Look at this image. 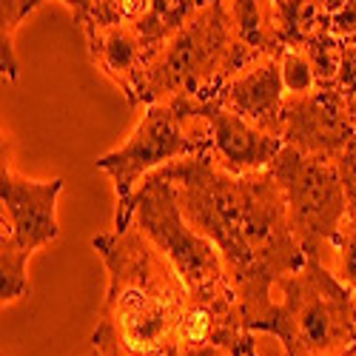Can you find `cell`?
Returning a JSON list of instances; mask_svg holds the SVG:
<instances>
[{
	"instance_id": "obj_1",
	"label": "cell",
	"mask_w": 356,
	"mask_h": 356,
	"mask_svg": "<svg viewBox=\"0 0 356 356\" xmlns=\"http://www.w3.org/2000/svg\"><path fill=\"white\" fill-rule=\"evenodd\" d=\"M177 186L183 217L222 254L245 328L274 308L271 288L308 262L288 222V205L271 168L234 177L205 152L163 165Z\"/></svg>"
},
{
	"instance_id": "obj_2",
	"label": "cell",
	"mask_w": 356,
	"mask_h": 356,
	"mask_svg": "<svg viewBox=\"0 0 356 356\" xmlns=\"http://www.w3.org/2000/svg\"><path fill=\"white\" fill-rule=\"evenodd\" d=\"M108 271V291L92 331L95 345H117L137 356L171 353L191 293L168 257L131 220L92 240Z\"/></svg>"
},
{
	"instance_id": "obj_3",
	"label": "cell",
	"mask_w": 356,
	"mask_h": 356,
	"mask_svg": "<svg viewBox=\"0 0 356 356\" xmlns=\"http://www.w3.org/2000/svg\"><path fill=\"white\" fill-rule=\"evenodd\" d=\"M257 54L236 40L225 3L200 6L152 54L143 74L140 106L160 100H211Z\"/></svg>"
},
{
	"instance_id": "obj_4",
	"label": "cell",
	"mask_w": 356,
	"mask_h": 356,
	"mask_svg": "<svg viewBox=\"0 0 356 356\" xmlns=\"http://www.w3.org/2000/svg\"><path fill=\"white\" fill-rule=\"evenodd\" d=\"M282 302L251 325L282 342L285 356H348L356 342V293L322 259L280 277Z\"/></svg>"
},
{
	"instance_id": "obj_5",
	"label": "cell",
	"mask_w": 356,
	"mask_h": 356,
	"mask_svg": "<svg viewBox=\"0 0 356 356\" xmlns=\"http://www.w3.org/2000/svg\"><path fill=\"white\" fill-rule=\"evenodd\" d=\"M131 220L145 231L174 265V271L186 282L191 300L209 305H236V291L225 271L222 254L205 234H200L180 211L177 186L163 171H152L140 183L126 209L114 211V228H126Z\"/></svg>"
},
{
	"instance_id": "obj_6",
	"label": "cell",
	"mask_w": 356,
	"mask_h": 356,
	"mask_svg": "<svg viewBox=\"0 0 356 356\" xmlns=\"http://www.w3.org/2000/svg\"><path fill=\"white\" fill-rule=\"evenodd\" d=\"M209 126L200 117H188L177 103H148L143 120L123 145L103 154L97 168L108 174L117 194V211L126 209L140 183L152 171L209 152Z\"/></svg>"
},
{
	"instance_id": "obj_7",
	"label": "cell",
	"mask_w": 356,
	"mask_h": 356,
	"mask_svg": "<svg viewBox=\"0 0 356 356\" xmlns=\"http://www.w3.org/2000/svg\"><path fill=\"white\" fill-rule=\"evenodd\" d=\"M271 174L282 188L296 243L308 259H322L331 251L337 228L348 214V197L337 163L282 145L271 163Z\"/></svg>"
},
{
	"instance_id": "obj_8",
	"label": "cell",
	"mask_w": 356,
	"mask_h": 356,
	"mask_svg": "<svg viewBox=\"0 0 356 356\" xmlns=\"http://www.w3.org/2000/svg\"><path fill=\"white\" fill-rule=\"evenodd\" d=\"M63 194V180H29L9 163L3 140V171H0V236L23 248L29 257L51 245L60 234L57 225V197Z\"/></svg>"
},
{
	"instance_id": "obj_9",
	"label": "cell",
	"mask_w": 356,
	"mask_h": 356,
	"mask_svg": "<svg viewBox=\"0 0 356 356\" xmlns=\"http://www.w3.org/2000/svg\"><path fill=\"white\" fill-rule=\"evenodd\" d=\"M165 103H177L188 117H200V120L209 126V154L214 157V163L234 174H254V171H265L271 168L274 157L282 152V137L262 131L259 126H254L251 120H245L243 114L231 111L220 97L211 100H165Z\"/></svg>"
},
{
	"instance_id": "obj_10",
	"label": "cell",
	"mask_w": 356,
	"mask_h": 356,
	"mask_svg": "<svg viewBox=\"0 0 356 356\" xmlns=\"http://www.w3.org/2000/svg\"><path fill=\"white\" fill-rule=\"evenodd\" d=\"M280 137L285 145L316 160H334L356 140L348 100L334 88H316L302 97H285Z\"/></svg>"
},
{
	"instance_id": "obj_11",
	"label": "cell",
	"mask_w": 356,
	"mask_h": 356,
	"mask_svg": "<svg viewBox=\"0 0 356 356\" xmlns=\"http://www.w3.org/2000/svg\"><path fill=\"white\" fill-rule=\"evenodd\" d=\"M83 32L95 66L120 88L126 103L137 108L143 92V74L148 60H152V49L145 46L143 35L129 23H92Z\"/></svg>"
},
{
	"instance_id": "obj_12",
	"label": "cell",
	"mask_w": 356,
	"mask_h": 356,
	"mask_svg": "<svg viewBox=\"0 0 356 356\" xmlns=\"http://www.w3.org/2000/svg\"><path fill=\"white\" fill-rule=\"evenodd\" d=\"M231 111L243 114L245 120L259 126L262 131L277 134L282 126L285 106V83L280 69V54H262L243 72H236L217 95Z\"/></svg>"
},
{
	"instance_id": "obj_13",
	"label": "cell",
	"mask_w": 356,
	"mask_h": 356,
	"mask_svg": "<svg viewBox=\"0 0 356 356\" xmlns=\"http://www.w3.org/2000/svg\"><path fill=\"white\" fill-rule=\"evenodd\" d=\"M236 40L257 57L280 54L285 46L277 32L274 0H222Z\"/></svg>"
},
{
	"instance_id": "obj_14",
	"label": "cell",
	"mask_w": 356,
	"mask_h": 356,
	"mask_svg": "<svg viewBox=\"0 0 356 356\" xmlns=\"http://www.w3.org/2000/svg\"><path fill=\"white\" fill-rule=\"evenodd\" d=\"M282 46H305L328 29V12L319 0H274Z\"/></svg>"
},
{
	"instance_id": "obj_15",
	"label": "cell",
	"mask_w": 356,
	"mask_h": 356,
	"mask_svg": "<svg viewBox=\"0 0 356 356\" xmlns=\"http://www.w3.org/2000/svg\"><path fill=\"white\" fill-rule=\"evenodd\" d=\"M154 12H157V0H95L92 17H88L80 29L92 26V23H129L143 35L145 46L154 54V46H152Z\"/></svg>"
},
{
	"instance_id": "obj_16",
	"label": "cell",
	"mask_w": 356,
	"mask_h": 356,
	"mask_svg": "<svg viewBox=\"0 0 356 356\" xmlns=\"http://www.w3.org/2000/svg\"><path fill=\"white\" fill-rule=\"evenodd\" d=\"M26 265H29V254L17 248L9 236H0V300H3V305L20 300L32 288Z\"/></svg>"
},
{
	"instance_id": "obj_17",
	"label": "cell",
	"mask_w": 356,
	"mask_h": 356,
	"mask_svg": "<svg viewBox=\"0 0 356 356\" xmlns=\"http://www.w3.org/2000/svg\"><path fill=\"white\" fill-rule=\"evenodd\" d=\"M300 49H305V54L311 57L314 72L319 77V88H334L342 66V38L334 35L331 29H325Z\"/></svg>"
},
{
	"instance_id": "obj_18",
	"label": "cell",
	"mask_w": 356,
	"mask_h": 356,
	"mask_svg": "<svg viewBox=\"0 0 356 356\" xmlns=\"http://www.w3.org/2000/svg\"><path fill=\"white\" fill-rule=\"evenodd\" d=\"M280 69L285 83V97H302L319 88V77L314 72L311 57L300 46H285L280 51Z\"/></svg>"
},
{
	"instance_id": "obj_19",
	"label": "cell",
	"mask_w": 356,
	"mask_h": 356,
	"mask_svg": "<svg viewBox=\"0 0 356 356\" xmlns=\"http://www.w3.org/2000/svg\"><path fill=\"white\" fill-rule=\"evenodd\" d=\"M334 274L337 280L350 288L356 293V214H345V220L339 222L337 228V236H334Z\"/></svg>"
},
{
	"instance_id": "obj_20",
	"label": "cell",
	"mask_w": 356,
	"mask_h": 356,
	"mask_svg": "<svg viewBox=\"0 0 356 356\" xmlns=\"http://www.w3.org/2000/svg\"><path fill=\"white\" fill-rule=\"evenodd\" d=\"M197 12V0H157L154 29H152V46L154 51L163 46L168 35H174L191 15Z\"/></svg>"
},
{
	"instance_id": "obj_21",
	"label": "cell",
	"mask_w": 356,
	"mask_h": 356,
	"mask_svg": "<svg viewBox=\"0 0 356 356\" xmlns=\"http://www.w3.org/2000/svg\"><path fill=\"white\" fill-rule=\"evenodd\" d=\"M334 92H339L345 100H350L356 95V32L342 38V66H339V77L334 83Z\"/></svg>"
},
{
	"instance_id": "obj_22",
	"label": "cell",
	"mask_w": 356,
	"mask_h": 356,
	"mask_svg": "<svg viewBox=\"0 0 356 356\" xmlns=\"http://www.w3.org/2000/svg\"><path fill=\"white\" fill-rule=\"evenodd\" d=\"M337 168L345 186V197H348V211L356 214V140L345 148V152L337 157Z\"/></svg>"
},
{
	"instance_id": "obj_23",
	"label": "cell",
	"mask_w": 356,
	"mask_h": 356,
	"mask_svg": "<svg viewBox=\"0 0 356 356\" xmlns=\"http://www.w3.org/2000/svg\"><path fill=\"white\" fill-rule=\"evenodd\" d=\"M328 29L339 38H348L356 32V0H345V3L328 15Z\"/></svg>"
},
{
	"instance_id": "obj_24",
	"label": "cell",
	"mask_w": 356,
	"mask_h": 356,
	"mask_svg": "<svg viewBox=\"0 0 356 356\" xmlns=\"http://www.w3.org/2000/svg\"><path fill=\"white\" fill-rule=\"evenodd\" d=\"M40 3H46V0H29V3H26V9H29V15H32ZM60 3H66V9L74 15V20L83 26L88 17H92V3H95V0H60Z\"/></svg>"
},
{
	"instance_id": "obj_25",
	"label": "cell",
	"mask_w": 356,
	"mask_h": 356,
	"mask_svg": "<svg viewBox=\"0 0 356 356\" xmlns=\"http://www.w3.org/2000/svg\"><path fill=\"white\" fill-rule=\"evenodd\" d=\"M74 356H106V353H103L97 345H92V342H88V345H86L80 353H74Z\"/></svg>"
},
{
	"instance_id": "obj_26",
	"label": "cell",
	"mask_w": 356,
	"mask_h": 356,
	"mask_svg": "<svg viewBox=\"0 0 356 356\" xmlns=\"http://www.w3.org/2000/svg\"><path fill=\"white\" fill-rule=\"evenodd\" d=\"M319 3L325 6V12H328V15H331V12H337V9H339V6L345 3V0H319Z\"/></svg>"
},
{
	"instance_id": "obj_27",
	"label": "cell",
	"mask_w": 356,
	"mask_h": 356,
	"mask_svg": "<svg viewBox=\"0 0 356 356\" xmlns=\"http://www.w3.org/2000/svg\"><path fill=\"white\" fill-rule=\"evenodd\" d=\"M348 111H350V120L356 123V95H353V97L348 100Z\"/></svg>"
},
{
	"instance_id": "obj_28",
	"label": "cell",
	"mask_w": 356,
	"mask_h": 356,
	"mask_svg": "<svg viewBox=\"0 0 356 356\" xmlns=\"http://www.w3.org/2000/svg\"><path fill=\"white\" fill-rule=\"evenodd\" d=\"M209 3H214V0H197V9L200 6H209Z\"/></svg>"
},
{
	"instance_id": "obj_29",
	"label": "cell",
	"mask_w": 356,
	"mask_h": 356,
	"mask_svg": "<svg viewBox=\"0 0 356 356\" xmlns=\"http://www.w3.org/2000/svg\"><path fill=\"white\" fill-rule=\"evenodd\" d=\"M348 356H356V342H353V348H350V353Z\"/></svg>"
},
{
	"instance_id": "obj_30",
	"label": "cell",
	"mask_w": 356,
	"mask_h": 356,
	"mask_svg": "<svg viewBox=\"0 0 356 356\" xmlns=\"http://www.w3.org/2000/svg\"><path fill=\"white\" fill-rule=\"evenodd\" d=\"M245 356H257V350H248V353H245Z\"/></svg>"
}]
</instances>
